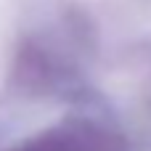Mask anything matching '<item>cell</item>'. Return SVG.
<instances>
[{"label":"cell","instance_id":"6da1fadb","mask_svg":"<svg viewBox=\"0 0 151 151\" xmlns=\"http://www.w3.org/2000/svg\"><path fill=\"white\" fill-rule=\"evenodd\" d=\"M13 151H117V141L96 125H61Z\"/></svg>","mask_w":151,"mask_h":151}]
</instances>
